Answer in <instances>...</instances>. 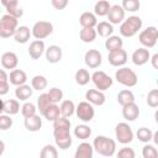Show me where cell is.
I'll return each mask as SVG.
<instances>
[{
  "instance_id": "obj_49",
  "label": "cell",
  "mask_w": 158,
  "mask_h": 158,
  "mask_svg": "<svg viewBox=\"0 0 158 158\" xmlns=\"http://www.w3.org/2000/svg\"><path fill=\"white\" fill-rule=\"evenodd\" d=\"M9 81H0V96L6 95L9 93Z\"/></svg>"
},
{
  "instance_id": "obj_34",
  "label": "cell",
  "mask_w": 158,
  "mask_h": 158,
  "mask_svg": "<svg viewBox=\"0 0 158 158\" xmlns=\"http://www.w3.org/2000/svg\"><path fill=\"white\" fill-rule=\"evenodd\" d=\"M110 7H111V5H110V2L107 0H99L94 5V14L96 16H100V17L106 16L109 10H110Z\"/></svg>"
},
{
  "instance_id": "obj_36",
  "label": "cell",
  "mask_w": 158,
  "mask_h": 158,
  "mask_svg": "<svg viewBox=\"0 0 158 158\" xmlns=\"http://www.w3.org/2000/svg\"><path fill=\"white\" fill-rule=\"evenodd\" d=\"M133 101H135V94L131 90L123 89V90L118 91V94H117V102L121 106H123L126 104H130V102H133Z\"/></svg>"
},
{
  "instance_id": "obj_12",
  "label": "cell",
  "mask_w": 158,
  "mask_h": 158,
  "mask_svg": "<svg viewBox=\"0 0 158 158\" xmlns=\"http://www.w3.org/2000/svg\"><path fill=\"white\" fill-rule=\"evenodd\" d=\"M128 59V56H127V52L122 48L120 49H116V51H112V52H109V56H107V60L109 63L112 65V67H122L126 64Z\"/></svg>"
},
{
  "instance_id": "obj_52",
  "label": "cell",
  "mask_w": 158,
  "mask_h": 158,
  "mask_svg": "<svg viewBox=\"0 0 158 158\" xmlns=\"http://www.w3.org/2000/svg\"><path fill=\"white\" fill-rule=\"evenodd\" d=\"M4 152H5V143H4V141L0 139V157L2 156Z\"/></svg>"
},
{
  "instance_id": "obj_6",
  "label": "cell",
  "mask_w": 158,
  "mask_h": 158,
  "mask_svg": "<svg viewBox=\"0 0 158 158\" xmlns=\"http://www.w3.org/2000/svg\"><path fill=\"white\" fill-rule=\"evenodd\" d=\"M139 43L144 48H153L158 40V30L156 26H148L147 28L142 30L138 36Z\"/></svg>"
},
{
  "instance_id": "obj_53",
  "label": "cell",
  "mask_w": 158,
  "mask_h": 158,
  "mask_svg": "<svg viewBox=\"0 0 158 158\" xmlns=\"http://www.w3.org/2000/svg\"><path fill=\"white\" fill-rule=\"evenodd\" d=\"M2 112H4V100L0 99V114H2Z\"/></svg>"
},
{
  "instance_id": "obj_9",
  "label": "cell",
  "mask_w": 158,
  "mask_h": 158,
  "mask_svg": "<svg viewBox=\"0 0 158 158\" xmlns=\"http://www.w3.org/2000/svg\"><path fill=\"white\" fill-rule=\"evenodd\" d=\"M53 32V25L49 21H37L32 28L31 33L36 40H44Z\"/></svg>"
},
{
  "instance_id": "obj_26",
  "label": "cell",
  "mask_w": 158,
  "mask_h": 158,
  "mask_svg": "<svg viewBox=\"0 0 158 158\" xmlns=\"http://www.w3.org/2000/svg\"><path fill=\"white\" fill-rule=\"evenodd\" d=\"M79 23L81 27H95L98 23L96 15L90 11H85L79 17Z\"/></svg>"
},
{
  "instance_id": "obj_27",
  "label": "cell",
  "mask_w": 158,
  "mask_h": 158,
  "mask_svg": "<svg viewBox=\"0 0 158 158\" xmlns=\"http://www.w3.org/2000/svg\"><path fill=\"white\" fill-rule=\"evenodd\" d=\"M123 46V41L120 36H109L107 40L105 41V48L109 51V52H112V51H116V49H120L122 48Z\"/></svg>"
},
{
  "instance_id": "obj_42",
  "label": "cell",
  "mask_w": 158,
  "mask_h": 158,
  "mask_svg": "<svg viewBox=\"0 0 158 158\" xmlns=\"http://www.w3.org/2000/svg\"><path fill=\"white\" fill-rule=\"evenodd\" d=\"M21 114H22L23 118L30 117V116H33V115L37 114V106H36L35 104H32V102L26 101V102L21 106Z\"/></svg>"
},
{
  "instance_id": "obj_32",
  "label": "cell",
  "mask_w": 158,
  "mask_h": 158,
  "mask_svg": "<svg viewBox=\"0 0 158 158\" xmlns=\"http://www.w3.org/2000/svg\"><path fill=\"white\" fill-rule=\"evenodd\" d=\"M90 78H91V74L88 72V69H84V68H80L75 72V75H74V79H75V83L80 86H84L86 85L89 81H90Z\"/></svg>"
},
{
  "instance_id": "obj_35",
  "label": "cell",
  "mask_w": 158,
  "mask_h": 158,
  "mask_svg": "<svg viewBox=\"0 0 158 158\" xmlns=\"http://www.w3.org/2000/svg\"><path fill=\"white\" fill-rule=\"evenodd\" d=\"M47 84H48V81H47V78L44 75L37 74L31 79V86L33 90H37V91L44 90L47 88Z\"/></svg>"
},
{
  "instance_id": "obj_48",
  "label": "cell",
  "mask_w": 158,
  "mask_h": 158,
  "mask_svg": "<svg viewBox=\"0 0 158 158\" xmlns=\"http://www.w3.org/2000/svg\"><path fill=\"white\" fill-rule=\"evenodd\" d=\"M68 2L69 0H51V4L56 10H64L68 6Z\"/></svg>"
},
{
  "instance_id": "obj_50",
  "label": "cell",
  "mask_w": 158,
  "mask_h": 158,
  "mask_svg": "<svg viewBox=\"0 0 158 158\" xmlns=\"http://www.w3.org/2000/svg\"><path fill=\"white\" fill-rule=\"evenodd\" d=\"M149 60L152 62L153 68H154V69H158V64H157V60H158V54H157V53H156V54H153V56L149 58Z\"/></svg>"
},
{
  "instance_id": "obj_28",
  "label": "cell",
  "mask_w": 158,
  "mask_h": 158,
  "mask_svg": "<svg viewBox=\"0 0 158 158\" xmlns=\"http://www.w3.org/2000/svg\"><path fill=\"white\" fill-rule=\"evenodd\" d=\"M98 33L95 31V27H83L79 32V37L84 43H91L96 38Z\"/></svg>"
},
{
  "instance_id": "obj_54",
  "label": "cell",
  "mask_w": 158,
  "mask_h": 158,
  "mask_svg": "<svg viewBox=\"0 0 158 158\" xmlns=\"http://www.w3.org/2000/svg\"><path fill=\"white\" fill-rule=\"evenodd\" d=\"M0 11H1V10H0Z\"/></svg>"
},
{
  "instance_id": "obj_3",
  "label": "cell",
  "mask_w": 158,
  "mask_h": 158,
  "mask_svg": "<svg viewBox=\"0 0 158 158\" xmlns=\"http://www.w3.org/2000/svg\"><path fill=\"white\" fill-rule=\"evenodd\" d=\"M142 25H143V22L139 16H136V15L128 16L120 23V35L126 38L133 37L135 35H137L141 31Z\"/></svg>"
},
{
  "instance_id": "obj_4",
  "label": "cell",
  "mask_w": 158,
  "mask_h": 158,
  "mask_svg": "<svg viewBox=\"0 0 158 158\" xmlns=\"http://www.w3.org/2000/svg\"><path fill=\"white\" fill-rule=\"evenodd\" d=\"M115 79L117 80V83H120L123 86L127 88H132L136 86L138 83V77L137 74L128 67H118V69L115 73Z\"/></svg>"
},
{
  "instance_id": "obj_46",
  "label": "cell",
  "mask_w": 158,
  "mask_h": 158,
  "mask_svg": "<svg viewBox=\"0 0 158 158\" xmlns=\"http://www.w3.org/2000/svg\"><path fill=\"white\" fill-rule=\"evenodd\" d=\"M135 156H136V153H135L133 148L127 147V146L122 147V148L117 152V157H118V158H135Z\"/></svg>"
},
{
  "instance_id": "obj_41",
  "label": "cell",
  "mask_w": 158,
  "mask_h": 158,
  "mask_svg": "<svg viewBox=\"0 0 158 158\" xmlns=\"http://www.w3.org/2000/svg\"><path fill=\"white\" fill-rule=\"evenodd\" d=\"M49 104H52V102H51V100H49L47 93H43V94H41V95L37 98V110L40 111V115H42V114L44 112V110L47 109V106H48Z\"/></svg>"
},
{
  "instance_id": "obj_11",
  "label": "cell",
  "mask_w": 158,
  "mask_h": 158,
  "mask_svg": "<svg viewBox=\"0 0 158 158\" xmlns=\"http://www.w3.org/2000/svg\"><path fill=\"white\" fill-rule=\"evenodd\" d=\"M84 62L90 69H96L102 63V56L98 49H89L84 54Z\"/></svg>"
},
{
  "instance_id": "obj_10",
  "label": "cell",
  "mask_w": 158,
  "mask_h": 158,
  "mask_svg": "<svg viewBox=\"0 0 158 158\" xmlns=\"http://www.w3.org/2000/svg\"><path fill=\"white\" fill-rule=\"evenodd\" d=\"M75 114L78 116V118L83 122H90L94 118L95 111L94 107L90 102L88 101H80L77 106H75Z\"/></svg>"
},
{
  "instance_id": "obj_16",
  "label": "cell",
  "mask_w": 158,
  "mask_h": 158,
  "mask_svg": "<svg viewBox=\"0 0 158 158\" xmlns=\"http://www.w3.org/2000/svg\"><path fill=\"white\" fill-rule=\"evenodd\" d=\"M151 58V53H149V49L148 48H144V47H141V48H137L133 53H132V62L135 65H144Z\"/></svg>"
},
{
  "instance_id": "obj_45",
  "label": "cell",
  "mask_w": 158,
  "mask_h": 158,
  "mask_svg": "<svg viewBox=\"0 0 158 158\" xmlns=\"http://www.w3.org/2000/svg\"><path fill=\"white\" fill-rule=\"evenodd\" d=\"M11 126H12L11 116L7 115V114H0V130L6 131V130L11 128Z\"/></svg>"
},
{
  "instance_id": "obj_40",
  "label": "cell",
  "mask_w": 158,
  "mask_h": 158,
  "mask_svg": "<svg viewBox=\"0 0 158 158\" xmlns=\"http://www.w3.org/2000/svg\"><path fill=\"white\" fill-rule=\"evenodd\" d=\"M47 95H48V98H49L52 104H58L59 101L63 100V91H62V89L56 88V86L51 88L49 91L47 93Z\"/></svg>"
},
{
  "instance_id": "obj_7",
  "label": "cell",
  "mask_w": 158,
  "mask_h": 158,
  "mask_svg": "<svg viewBox=\"0 0 158 158\" xmlns=\"http://www.w3.org/2000/svg\"><path fill=\"white\" fill-rule=\"evenodd\" d=\"M115 136L118 143L121 144H128L133 141V131L131 126L127 122H118L115 127Z\"/></svg>"
},
{
  "instance_id": "obj_1",
  "label": "cell",
  "mask_w": 158,
  "mask_h": 158,
  "mask_svg": "<svg viewBox=\"0 0 158 158\" xmlns=\"http://www.w3.org/2000/svg\"><path fill=\"white\" fill-rule=\"evenodd\" d=\"M70 120L64 116H59L53 121V137L56 146L60 149H68L72 143V136H70Z\"/></svg>"
},
{
  "instance_id": "obj_24",
  "label": "cell",
  "mask_w": 158,
  "mask_h": 158,
  "mask_svg": "<svg viewBox=\"0 0 158 158\" xmlns=\"http://www.w3.org/2000/svg\"><path fill=\"white\" fill-rule=\"evenodd\" d=\"M32 93H33L32 86H30V85H27V84L19 85V86H16V89H15V96H16V99L20 100V101H27V100L32 96Z\"/></svg>"
},
{
  "instance_id": "obj_29",
  "label": "cell",
  "mask_w": 158,
  "mask_h": 158,
  "mask_svg": "<svg viewBox=\"0 0 158 158\" xmlns=\"http://www.w3.org/2000/svg\"><path fill=\"white\" fill-rule=\"evenodd\" d=\"M42 116L47 120V121H54L56 118H58L60 116V110L59 106L57 104H49L47 106V109L44 110V112L42 114Z\"/></svg>"
},
{
  "instance_id": "obj_14",
  "label": "cell",
  "mask_w": 158,
  "mask_h": 158,
  "mask_svg": "<svg viewBox=\"0 0 158 158\" xmlns=\"http://www.w3.org/2000/svg\"><path fill=\"white\" fill-rule=\"evenodd\" d=\"M85 99L88 102H90L91 105H96V106H101L105 104L106 96L104 94V91L98 90V89H89L85 93Z\"/></svg>"
},
{
  "instance_id": "obj_2",
  "label": "cell",
  "mask_w": 158,
  "mask_h": 158,
  "mask_svg": "<svg viewBox=\"0 0 158 158\" xmlns=\"http://www.w3.org/2000/svg\"><path fill=\"white\" fill-rule=\"evenodd\" d=\"M94 151L104 157H112L116 152V142L106 136H96L93 141Z\"/></svg>"
},
{
  "instance_id": "obj_5",
  "label": "cell",
  "mask_w": 158,
  "mask_h": 158,
  "mask_svg": "<svg viewBox=\"0 0 158 158\" xmlns=\"http://www.w3.org/2000/svg\"><path fill=\"white\" fill-rule=\"evenodd\" d=\"M19 19L6 14L1 16L0 19V37L1 38H9L14 36L17 26H19Z\"/></svg>"
},
{
  "instance_id": "obj_33",
  "label": "cell",
  "mask_w": 158,
  "mask_h": 158,
  "mask_svg": "<svg viewBox=\"0 0 158 158\" xmlns=\"http://www.w3.org/2000/svg\"><path fill=\"white\" fill-rule=\"evenodd\" d=\"M20 102L19 100L15 99H9L6 101H4V114H7L10 116L16 115L20 111Z\"/></svg>"
},
{
  "instance_id": "obj_44",
  "label": "cell",
  "mask_w": 158,
  "mask_h": 158,
  "mask_svg": "<svg viewBox=\"0 0 158 158\" xmlns=\"http://www.w3.org/2000/svg\"><path fill=\"white\" fill-rule=\"evenodd\" d=\"M142 157L143 158H157L158 157V151L153 144H146L142 148Z\"/></svg>"
},
{
  "instance_id": "obj_13",
  "label": "cell",
  "mask_w": 158,
  "mask_h": 158,
  "mask_svg": "<svg viewBox=\"0 0 158 158\" xmlns=\"http://www.w3.org/2000/svg\"><path fill=\"white\" fill-rule=\"evenodd\" d=\"M125 14L126 11L122 9L121 5H112L107 12V20L112 25H118L125 20Z\"/></svg>"
},
{
  "instance_id": "obj_17",
  "label": "cell",
  "mask_w": 158,
  "mask_h": 158,
  "mask_svg": "<svg viewBox=\"0 0 158 158\" xmlns=\"http://www.w3.org/2000/svg\"><path fill=\"white\" fill-rule=\"evenodd\" d=\"M139 116V107L133 101L130 104H126L122 106V117L126 121H135Z\"/></svg>"
},
{
  "instance_id": "obj_19",
  "label": "cell",
  "mask_w": 158,
  "mask_h": 158,
  "mask_svg": "<svg viewBox=\"0 0 158 158\" xmlns=\"http://www.w3.org/2000/svg\"><path fill=\"white\" fill-rule=\"evenodd\" d=\"M19 64V57L15 52H5L1 56V65L4 69H15Z\"/></svg>"
},
{
  "instance_id": "obj_30",
  "label": "cell",
  "mask_w": 158,
  "mask_h": 158,
  "mask_svg": "<svg viewBox=\"0 0 158 158\" xmlns=\"http://www.w3.org/2000/svg\"><path fill=\"white\" fill-rule=\"evenodd\" d=\"M59 110H60V116H64V117L69 118L75 112V105L72 100H62Z\"/></svg>"
},
{
  "instance_id": "obj_39",
  "label": "cell",
  "mask_w": 158,
  "mask_h": 158,
  "mask_svg": "<svg viewBox=\"0 0 158 158\" xmlns=\"http://www.w3.org/2000/svg\"><path fill=\"white\" fill-rule=\"evenodd\" d=\"M122 9L128 12H136L141 7V1L139 0H122Z\"/></svg>"
},
{
  "instance_id": "obj_25",
  "label": "cell",
  "mask_w": 158,
  "mask_h": 158,
  "mask_svg": "<svg viewBox=\"0 0 158 158\" xmlns=\"http://www.w3.org/2000/svg\"><path fill=\"white\" fill-rule=\"evenodd\" d=\"M95 31L100 37L107 38L109 36H111L114 33V25L110 23L109 21H101L98 22L95 26Z\"/></svg>"
},
{
  "instance_id": "obj_15",
  "label": "cell",
  "mask_w": 158,
  "mask_h": 158,
  "mask_svg": "<svg viewBox=\"0 0 158 158\" xmlns=\"http://www.w3.org/2000/svg\"><path fill=\"white\" fill-rule=\"evenodd\" d=\"M44 56H46V59H47L48 63L56 64V63H59V62L62 60L63 51H62V48H60L59 46L52 44V46H49L48 48H46Z\"/></svg>"
},
{
  "instance_id": "obj_38",
  "label": "cell",
  "mask_w": 158,
  "mask_h": 158,
  "mask_svg": "<svg viewBox=\"0 0 158 158\" xmlns=\"http://www.w3.org/2000/svg\"><path fill=\"white\" fill-rule=\"evenodd\" d=\"M41 158H57L58 157V151L53 144H46L40 152Z\"/></svg>"
},
{
  "instance_id": "obj_20",
  "label": "cell",
  "mask_w": 158,
  "mask_h": 158,
  "mask_svg": "<svg viewBox=\"0 0 158 158\" xmlns=\"http://www.w3.org/2000/svg\"><path fill=\"white\" fill-rule=\"evenodd\" d=\"M23 125H25V128L30 132H37L41 130L42 127V118H41V115H33V116H30V117H26L25 121H23Z\"/></svg>"
},
{
  "instance_id": "obj_51",
  "label": "cell",
  "mask_w": 158,
  "mask_h": 158,
  "mask_svg": "<svg viewBox=\"0 0 158 158\" xmlns=\"http://www.w3.org/2000/svg\"><path fill=\"white\" fill-rule=\"evenodd\" d=\"M0 81H9V75L4 69H0Z\"/></svg>"
},
{
  "instance_id": "obj_21",
  "label": "cell",
  "mask_w": 158,
  "mask_h": 158,
  "mask_svg": "<svg viewBox=\"0 0 158 158\" xmlns=\"http://www.w3.org/2000/svg\"><path fill=\"white\" fill-rule=\"evenodd\" d=\"M9 81L15 85V86H19V85H22V84H26L27 81V74L22 70V69H12L10 72V75H9Z\"/></svg>"
},
{
  "instance_id": "obj_22",
  "label": "cell",
  "mask_w": 158,
  "mask_h": 158,
  "mask_svg": "<svg viewBox=\"0 0 158 158\" xmlns=\"http://www.w3.org/2000/svg\"><path fill=\"white\" fill-rule=\"evenodd\" d=\"M93 154H94L93 144H90L88 142H81L77 147L74 157L75 158H93Z\"/></svg>"
},
{
  "instance_id": "obj_43",
  "label": "cell",
  "mask_w": 158,
  "mask_h": 158,
  "mask_svg": "<svg viewBox=\"0 0 158 158\" xmlns=\"http://www.w3.org/2000/svg\"><path fill=\"white\" fill-rule=\"evenodd\" d=\"M146 102L149 107H153V109L158 106V89H152L151 91H148Z\"/></svg>"
},
{
  "instance_id": "obj_23",
  "label": "cell",
  "mask_w": 158,
  "mask_h": 158,
  "mask_svg": "<svg viewBox=\"0 0 158 158\" xmlns=\"http://www.w3.org/2000/svg\"><path fill=\"white\" fill-rule=\"evenodd\" d=\"M32 36L31 33V30L27 27V26H17L15 33H14V40L17 42V43H27L30 37Z\"/></svg>"
},
{
  "instance_id": "obj_31",
  "label": "cell",
  "mask_w": 158,
  "mask_h": 158,
  "mask_svg": "<svg viewBox=\"0 0 158 158\" xmlns=\"http://www.w3.org/2000/svg\"><path fill=\"white\" fill-rule=\"evenodd\" d=\"M74 136H75L78 139L85 141V139H88V138L91 136V128H90L88 125H85V123L77 125L75 128H74Z\"/></svg>"
},
{
  "instance_id": "obj_47",
  "label": "cell",
  "mask_w": 158,
  "mask_h": 158,
  "mask_svg": "<svg viewBox=\"0 0 158 158\" xmlns=\"http://www.w3.org/2000/svg\"><path fill=\"white\" fill-rule=\"evenodd\" d=\"M0 2L6 9V11H10L12 9L19 7V0H0Z\"/></svg>"
},
{
  "instance_id": "obj_8",
  "label": "cell",
  "mask_w": 158,
  "mask_h": 158,
  "mask_svg": "<svg viewBox=\"0 0 158 158\" xmlns=\"http://www.w3.org/2000/svg\"><path fill=\"white\" fill-rule=\"evenodd\" d=\"M90 80L94 83L95 88L98 90H101V91H105L107 89H110L112 86V78L110 75H107L105 72L102 70H95L93 74H91V78Z\"/></svg>"
},
{
  "instance_id": "obj_37",
  "label": "cell",
  "mask_w": 158,
  "mask_h": 158,
  "mask_svg": "<svg viewBox=\"0 0 158 158\" xmlns=\"http://www.w3.org/2000/svg\"><path fill=\"white\" fill-rule=\"evenodd\" d=\"M152 136H153V132L148 127H141L136 132V137L138 138V141H141L143 143L151 142L152 141Z\"/></svg>"
},
{
  "instance_id": "obj_18",
  "label": "cell",
  "mask_w": 158,
  "mask_h": 158,
  "mask_svg": "<svg viewBox=\"0 0 158 158\" xmlns=\"http://www.w3.org/2000/svg\"><path fill=\"white\" fill-rule=\"evenodd\" d=\"M46 51V46H44V42L42 40H35L30 43V47H28V56L32 58V59H40L41 56Z\"/></svg>"
}]
</instances>
